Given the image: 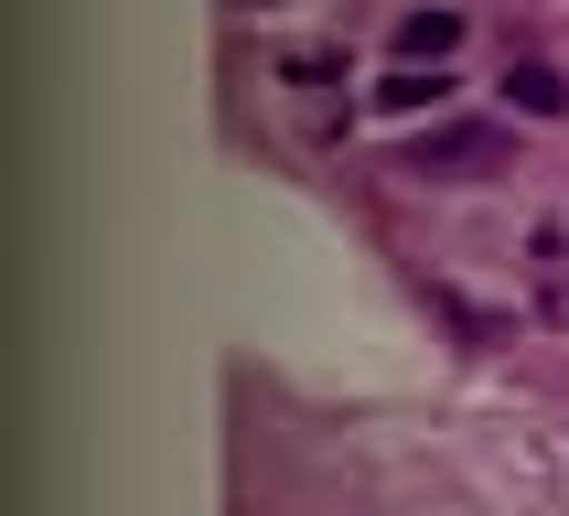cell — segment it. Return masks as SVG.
Listing matches in <instances>:
<instances>
[{"mask_svg": "<svg viewBox=\"0 0 569 516\" xmlns=\"http://www.w3.org/2000/svg\"><path fill=\"white\" fill-rule=\"evenodd\" d=\"M377 97H387V108H430V97H441V76H419V64H398V76H387Z\"/></svg>", "mask_w": 569, "mask_h": 516, "instance_id": "4", "label": "cell"}, {"mask_svg": "<svg viewBox=\"0 0 569 516\" xmlns=\"http://www.w3.org/2000/svg\"><path fill=\"white\" fill-rule=\"evenodd\" d=\"M451 43H462V11H409V22H398V54H409V64H419V54L441 64Z\"/></svg>", "mask_w": 569, "mask_h": 516, "instance_id": "2", "label": "cell"}, {"mask_svg": "<svg viewBox=\"0 0 569 516\" xmlns=\"http://www.w3.org/2000/svg\"><path fill=\"white\" fill-rule=\"evenodd\" d=\"M409 161L419 172H483V161H506V129H430Z\"/></svg>", "mask_w": 569, "mask_h": 516, "instance_id": "1", "label": "cell"}, {"mask_svg": "<svg viewBox=\"0 0 569 516\" xmlns=\"http://www.w3.org/2000/svg\"><path fill=\"white\" fill-rule=\"evenodd\" d=\"M506 87H516V108H527V119H559V108H569V87H559V64H516Z\"/></svg>", "mask_w": 569, "mask_h": 516, "instance_id": "3", "label": "cell"}]
</instances>
